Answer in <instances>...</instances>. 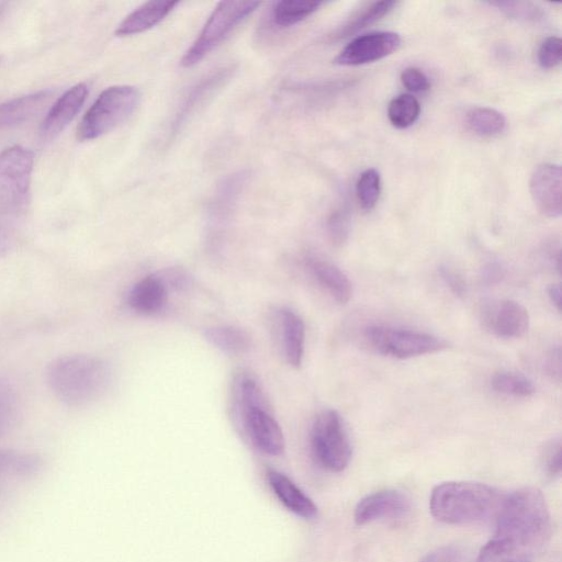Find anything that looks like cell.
I'll return each mask as SVG.
<instances>
[{
  "label": "cell",
  "instance_id": "4316f807",
  "mask_svg": "<svg viewBox=\"0 0 562 562\" xmlns=\"http://www.w3.org/2000/svg\"><path fill=\"white\" fill-rule=\"evenodd\" d=\"M396 1H375L371 2L358 13H356L335 35L338 38H344L355 34L356 32L373 24L374 22L389 14L394 7Z\"/></svg>",
  "mask_w": 562,
  "mask_h": 562
},
{
  "label": "cell",
  "instance_id": "30bf717a",
  "mask_svg": "<svg viewBox=\"0 0 562 562\" xmlns=\"http://www.w3.org/2000/svg\"><path fill=\"white\" fill-rule=\"evenodd\" d=\"M401 36L391 31H378L355 37L336 56L335 64L359 66L380 60L398 49Z\"/></svg>",
  "mask_w": 562,
  "mask_h": 562
},
{
  "label": "cell",
  "instance_id": "1f68e13d",
  "mask_svg": "<svg viewBox=\"0 0 562 562\" xmlns=\"http://www.w3.org/2000/svg\"><path fill=\"white\" fill-rule=\"evenodd\" d=\"M491 5L498 8L505 14L513 19L525 21H537L542 18L541 8L532 2L526 1H494Z\"/></svg>",
  "mask_w": 562,
  "mask_h": 562
},
{
  "label": "cell",
  "instance_id": "484cf974",
  "mask_svg": "<svg viewBox=\"0 0 562 562\" xmlns=\"http://www.w3.org/2000/svg\"><path fill=\"white\" fill-rule=\"evenodd\" d=\"M470 130L481 137H495L506 130V119L497 110L487 106H476L467 113Z\"/></svg>",
  "mask_w": 562,
  "mask_h": 562
},
{
  "label": "cell",
  "instance_id": "8fae6325",
  "mask_svg": "<svg viewBox=\"0 0 562 562\" xmlns=\"http://www.w3.org/2000/svg\"><path fill=\"white\" fill-rule=\"evenodd\" d=\"M529 191L539 212L547 217H559L562 211V171L560 165H539L531 173Z\"/></svg>",
  "mask_w": 562,
  "mask_h": 562
},
{
  "label": "cell",
  "instance_id": "4dcf8cb0",
  "mask_svg": "<svg viewBox=\"0 0 562 562\" xmlns=\"http://www.w3.org/2000/svg\"><path fill=\"white\" fill-rule=\"evenodd\" d=\"M18 413V396L13 386L0 378V436L14 423Z\"/></svg>",
  "mask_w": 562,
  "mask_h": 562
},
{
  "label": "cell",
  "instance_id": "f35d334b",
  "mask_svg": "<svg viewBox=\"0 0 562 562\" xmlns=\"http://www.w3.org/2000/svg\"><path fill=\"white\" fill-rule=\"evenodd\" d=\"M423 562H459V552L453 547H442L428 554Z\"/></svg>",
  "mask_w": 562,
  "mask_h": 562
},
{
  "label": "cell",
  "instance_id": "52a82bcc",
  "mask_svg": "<svg viewBox=\"0 0 562 562\" xmlns=\"http://www.w3.org/2000/svg\"><path fill=\"white\" fill-rule=\"evenodd\" d=\"M363 338L375 352L396 359L435 353L449 345L443 338L428 333L385 325L368 326Z\"/></svg>",
  "mask_w": 562,
  "mask_h": 562
},
{
  "label": "cell",
  "instance_id": "ba28073f",
  "mask_svg": "<svg viewBox=\"0 0 562 562\" xmlns=\"http://www.w3.org/2000/svg\"><path fill=\"white\" fill-rule=\"evenodd\" d=\"M311 448L317 463L330 472L345 470L351 459V445L340 415L324 409L314 419Z\"/></svg>",
  "mask_w": 562,
  "mask_h": 562
},
{
  "label": "cell",
  "instance_id": "ab89813d",
  "mask_svg": "<svg viewBox=\"0 0 562 562\" xmlns=\"http://www.w3.org/2000/svg\"><path fill=\"white\" fill-rule=\"evenodd\" d=\"M546 369L549 374L552 375V378L560 381L561 376V350L560 347L553 348L547 358L546 361Z\"/></svg>",
  "mask_w": 562,
  "mask_h": 562
},
{
  "label": "cell",
  "instance_id": "e0dca14e",
  "mask_svg": "<svg viewBox=\"0 0 562 562\" xmlns=\"http://www.w3.org/2000/svg\"><path fill=\"white\" fill-rule=\"evenodd\" d=\"M168 288L160 276L151 274L137 281L128 292L127 304L142 315L161 312L168 301Z\"/></svg>",
  "mask_w": 562,
  "mask_h": 562
},
{
  "label": "cell",
  "instance_id": "ac0fdd59",
  "mask_svg": "<svg viewBox=\"0 0 562 562\" xmlns=\"http://www.w3.org/2000/svg\"><path fill=\"white\" fill-rule=\"evenodd\" d=\"M267 480L276 496L291 513L304 519L317 516L315 503L285 474L270 469Z\"/></svg>",
  "mask_w": 562,
  "mask_h": 562
},
{
  "label": "cell",
  "instance_id": "d6a6232c",
  "mask_svg": "<svg viewBox=\"0 0 562 562\" xmlns=\"http://www.w3.org/2000/svg\"><path fill=\"white\" fill-rule=\"evenodd\" d=\"M538 63L542 68L550 69L561 63L562 43L557 36L547 37L538 49Z\"/></svg>",
  "mask_w": 562,
  "mask_h": 562
},
{
  "label": "cell",
  "instance_id": "9c48e42d",
  "mask_svg": "<svg viewBox=\"0 0 562 562\" xmlns=\"http://www.w3.org/2000/svg\"><path fill=\"white\" fill-rule=\"evenodd\" d=\"M251 443L262 453L279 456L284 450L282 429L268 407L256 406L235 415Z\"/></svg>",
  "mask_w": 562,
  "mask_h": 562
},
{
  "label": "cell",
  "instance_id": "44dd1931",
  "mask_svg": "<svg viewBox=\"0 0 562 562\" xmlns=\"http://www.w3.org/2000/svg\"><path fill=\"white\" fill-rule=\"evenodd\" d=\"M280 342L286 362L297 368L304 353L305 327L302 318L289 308L278 311Z\"/></svg>",
  "mask_w": 562,
  "mask_h": 562
},
{
  "label": "cell",
  "instance_id": "5bb4252c",
  "mask_svg": "<svg viewBox=\"0 0 562 562\" xmlns=\"http://www.w3.org/2000/svg\"><path fill=\"white\" fill-rule=\"evenodd\" d=\"M247 175L235 173L217 187L209 206V224L212 240H217L229 221L236 201L243 190Z\"/></svg>",
  "mask_w": 562,
  "mask_h": 562
},
{
  "label": "cell",
  "instance_id": "ffe728a7",
  "mask_svg": "<svg viewBox=\"0 0 562 562\" xmlns=\"http://www.w3.org/2000/svg\"><path fill=\"white\" fill-rule=\"evenodd\" d=\"M50 95V90H41L0 103V136L34 116Z\"/></svg>",
  "mask_w": 562,
  "mask_h": 562
},
{
  "label": "cell",
  "instance_id": "d6986e66",
  "mask_svg": "<svg viewBox=\"0 0 562 562\" xmlns=\"http://www.w3.org/2000/svg\"><path fill=\"white\" fill-rule=\"evenodd\" d=\"M306 267L317 283L339 304L352 295V284L347 274L334 263L316 256H307Z\"/></svg>",
  "mask_w": 562,
  "mask_h": 562
},
{
  "label": "cell",
  "instance_id": "83f0119b",
  "mask_svg": "<svg viewBox=\"0 0 562 562\" xmlns=\"http://www.w3.org/2000/svg\"><path fill=\"white\" fill-rule=\"evenodd\" d=\"M420 114L418 100L409 93L393 98L387 106V117L396 128H407L413 125Z\"/></svg>",
  "mask_w": 562,
  "mask_h": 562
},
{
  "label": "cell",
  "instance_id": "7402d4cb",
  "mask_svg": "<svg viewBox=\"0 0 562 562\" xmlns=\"http://www.w3.org/2000/svg\"><path fill=\"white\" fill-rule=\"evenodd\" d=\"M178 3V1L145 2L124 18L115 34L128 36L145 32L161 22Z\"/></svg>",
  "mask_w": 562,
  "mask_h": 562
},
{
  "label": "cell",
  "instance_id": "4fadbf2b",
  "mask_svg": "<svg viewBox=\"0 0 562 562\" xmlns=\"http://www.w3.org/2000/svg\"><path fill=\"white\" fill-rule=\"evenodd\" d=\"M484 322L488 329L502 338H519L529 327L528 311L513 300H502L487 307Z\"/></svg>",
  "mask_w": 562,
  "mask_h": 562
},
{
  "label": "cell",
  "instance_id": "74e56055",
  "mask_svg": "<svg viewBox=\"0 0 562 562\" xmlns=\"http://www.w3.org/2000/svg\"><path fill=\"white\" fill-rule=\"evenodd\" d=\"M439 273L445 284L458 297H463L467 294V283L462 276L450 267L442 266Z\"/></svg>",
  "mask_w": 562,
  "mask_h": 562
},
{
  "label": "cell",
  "instance_id": "f546056e",
  "mask_svg": "<svg viewBox=\"0 0 562 562\" xmlns=\"http://www.w3.org/2000/svg\"><path fill=\"white\" fill-rule=\"evenodd\" d=\"M356 193L361 207L372 210L379 201L381 193V177L376 169H366L356 183Z\"/></svg>",
  "mask_w": 562,
  "mask_h": 562
},
{
  "label": "cell",
  "instance_id": "6da1fadb",
  "mask_svg": "<svg viewBox=\"0 0 562 562\" xmlns=\"http://www.w3.org/2000/svg\"><path fill=\"white\" fill-rule=\"evenodd\" d=\"M551 533L550 513L542 493L524 487L504 498L496 530L476 562H529L540 553Z\"/></svg>",
  "mask_w": 562,
  "mask_h": 562
},
{
  "label": "cell",
  "instance_id": "7c38bea8",
  "mask_svg": "<svg viewBox=\"0 0 562 562\" xmlns=\"http://www.w3.org/2000/svg\"><path fill=\"white\" fill-rule=\"evenodd\" d=\"M409 498L396 490H382L363 497L356 506L355 521L364 525L379 519L398 518L408 513Z\"/></svg>",
  "mask_w": 562,
  "mask_h": 562
},
{
  "label": "cell",
  "instance_id": "8992f818",
  "mask_svg": "<svg viewBox=\"0 0 562 562\" xmlns=\"http://www.w3.org/2000/svg\"><path fill=\"white\" fill-rule=\"evenodd\" d=\"M258 1H222L212 11L181 65L191 67L217 47L258 7Z\"/></svg>",
  "mask_w": 562,
  "mask_h": 562
},
{
  "label": "cell",
  "instance_id": "d590c367",
  "mask_svg": "<svg viewBox=\"0 0 562 562\" xmlns=\"http://www.w3.org/2000/svg\"><path fill=\"white\" fill-rule=\"evenodd\" d=\"M543 469L546 473L555 477L561 473V441L553 439L544 449L543 453Z\"/></svg>",
  "mask_w": 562,
  "mask_h": 562
},
{
  "label": "cell",
  "instance_id": "2e32d148",
  "mask_svg": "<svg viewBox=\"0 0 562 562\" xmlns=\"http://www.w3.org/2000/svg\"><path fill=\"white\" fill-rule=\"evenodd\" d=\"M234 67H223L201 79L182 101L171 124V133H177L188 119L200 108L215 90L232 76Z\"/></svg>",
  "mask_w": 562,
  "mask_h": 562
},
{
  "label": "cell",
  "instance_id": "60d3db41",
  "mask_svg": "<svg viewBox=\"0 0 562 562\" xmlns=\"http://www.w3.org/2000/svg\"><path fill=\"white\" fill-rule=\"evenodd\" d=\"M504 276L503 268L496 263H490L483 272V280L487 284H494L498 282Z\"/></svg>",
  "mask_w": 562,
  "mask_h": 562
},
{
  "label": "cell",
  "instance_id": "7a4b0ae2",
  "mask_svg": "<svg viewBox=\"0 0 562 562\" xmlns=\"http://www.w3.org/2000/svg\"><path fill=\"white\" fill-rule=\"evenodd\" d=\"M33 162V153L19 145L0 153V258L14 250L22 235Z\"/></svg>",
  "mask_w": 562,
  "mask_h": 562
},
{
  "label": "cell",
  "instance_id": "836d02e7",
  "mask_svg": "<svg viewBox=\"0 0 562 562\" xmlns=\"http://www.w3.org/2000/svg\"><path fill=\"white\" fill-rule=\"evenodd\" d=\"M328 235L334 245H341L348 237L349 233V218L342 211H337L331 214L327 224Z\"/></svg>",
  "mask_w": 562,
  "mask_h": 562
},
{
  "label": "cell",
  "instance_id": "cb8c5ba5",
  "mask_svg": "<svg viewBox=\"0 0 562 562\" xmlns=\"http://www.w3.org/2000/svg\"><path fill=\"white\" fill-rule=\"evenodd\" d=\"M204 338L216 349L229 356L247 352L251 347V337L236 326L220 325L204 330Z\"/></svg>",
  "mask_w": 562,
  "mask_h": 562
},
{
  "label": "cell",
  "instance_id": "9a60e30c",
  "mask_svg": "<svg viewBox=\"0 0 562 562\" xmlns=\"http://www.w3.org/2000/svg\"><path fill=\"white\" fill-rule=\"evenodd\" d=\"M87 85L77 83L65 91L50 106L41 125V135L52 138L60 133L76 116L88 97Z\"/></svg>",
  "mask_w": 562,
  "mask_h": 562
},
{
  "label": "cell",
  "instance_id": "8d00e7d4",
  "mask_svg": "<svg viewBox=\"0 0 562 562\" xmlns=\"http://www.w3.org/2000/svg\"><path fill=\"white\" fill-rule=\"evenodd\" d=\"M168 290L184 291L191 285V277L183 269L168 268L158 273Z\"/></svg>",
  "mask_w": 562,
  "mask_h": 562
},
{
  "label": "cell",
  "instance_id": "e575fe53",
  "mask_svg": "<svg viewBox=\"0 0 562 562\" xmlns=\"http://www.w3.org/2000/svg\"><path fill=\"white\" fill-rule=\"evenodd\" d=\"M402 85L411 92H425L430 88L426 74L416 67H407L401 72Z\"/></svg>",
  "mask_w": 562,
  "mask_h": 562
},
{
  "label": "cell",
  "instance_id": "603a6c76",
  "mask_svg": "<svg viewBox=\"0 0 562 562\" xmlns=\"http://www.w3.org/2000/svg\"><path fill=\"white\" fill-rule=\"evenodd\" d=\"M42 465V458L35 453L0 449V483L32 476Z\"/></svg>",
  "mask_w": 562,
  "mask_h": 562
},
{
  "label": "cell",
  "instance_id": "5b68a950",
  "mask_svg": "<svg viewBox=\"0 0 562 562\" xmlns=\"http://www.w3.org/2000/svg\"><path fill=\"white\" fill-rule=\"evenodd\" d=\"M139 92L133 86L119 85L103 90L81 119L77 137L95 139L124 122L137 108Z\"/></svg>",
  "mask_w": 562,
  "mask_h": 562
},
{
  "label": "cell",
  "instance_id": "b9f144b4",
  "mask_svg": "<svg viewBox=\"0 0 562 562\" xmlns=\"http://www.w3.org/2000/svg\"><path fill=\"white\" fill-rule=\"evenodd\" d=\"M548 296L551 303L555 306L557 311H561V286L560 284H550L548 288Z\"/></svg>",
  "mask_w": 562,
  "mask_h": 562
},
{
  "label": "cell",
  "instance_id": "3957f363",
  "mask_svg": "<svg viewBox=\"0 0 562 562\" xmlns=\"http://www.w3.org/2000/svg\"><path fill=\"white\" fill-rule=\"evenodd\" d=\"M46 381L54 396L69 407H82L100 398L109 389L112 371L103 359L71 353L50 361Z\"/></svg>",
  "mask_w": 562,
  "mask_h": 562
},
{
  "label": "cell",
  "instance_id": "f1b7e54d",
  "mask_svg": "<svg viewBox=\"0 0 562 562\" xmlns=\"http://www.w3.org/2000/svg\"><path fill=\"white\" fill-rule=\"evenodd\" d=\"M491 385L494 391L513 396L528 397L536 392L531 380L509 371L496 372L491 379Z\"/></svg>",
  "mask_w": 562,
  "mask_h": 562
},
{
  "label": "cell",
  "instance_id": "d4e9b609",
  "mask_svg": "<svg viewBox=\"0 0 562 562\" xmlns=\"http://www.w3.org/2000/svg\"><path fill=\"white\" fill-rule=\"evenodd\" d=\"M323 4L321 1L283 0L274 3L271 21L280 29L291 27L304 21Z\"/></svg>",
  "mask_w": 562,
  "mask_h": 562
},
{
  "label": "cell",
  "instance_id": "277c9868",
  "mask_svg": "<svg viewBox=\"0 0 562 562\" xmlns=\"http://www.w3.org/2000/svg\"><path fill=\"white\" fill-rule=\"evenodd\" d=\"M504 498L494 487L477 482H445L431 492V515L446 524H470L487 519L501 508Z\"/></svg>",
  "mask_w": 562,
  "mask_h": 562
}]
</instances>
